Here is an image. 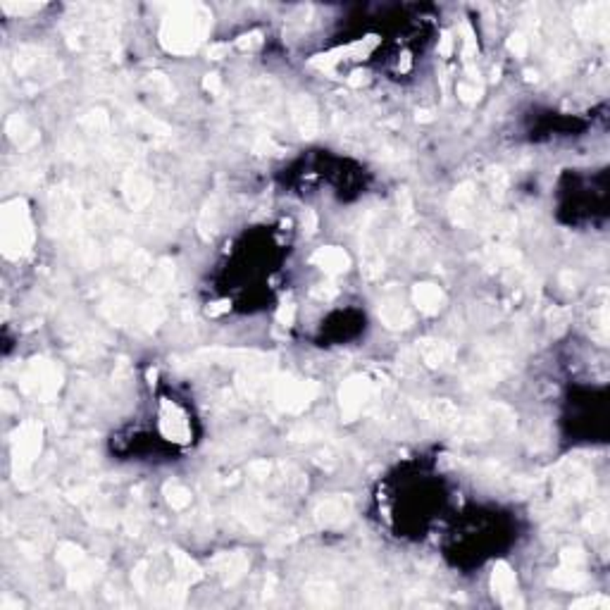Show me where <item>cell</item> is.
<instances>
[{"instance_id": "cell-1", "label": "cell", "mask_w": 610, "mask_h": 610, "mask_svg": "<svg viewBox=\"0 0 610 610\" xmlns=\"http://www.w3.org/2000/svg\"><path fill=\"white\" fill-rule=\"evenodd\" d=\"M210 24H213V15L203 5H177L162 22L160 41L170 53L186 55L203 44Z\"/></svg>"}, {"instance_id": "cell-2", "label": "cell", "mask_w": 610, "mask_h": 610, "mask_svg": "<svg viewBox=\"0 0 610 610\" xmlns=\"http://www.w3.org/2000/svg\"><path fill=\"white\" fill-rule=\"evenodd\" d=\"M34 244V225L29 208L22 198L5 203L3 208V251L8 258L24 256Z\"/></svg>"}, {"instance_id": "cell-3", "label": "cell", "mask_w": 610, "mask_h": 610, "mask_svg": "<svg viewBox=\"0 0 610 610\" xmlns=\"http://www.w3.org/2000/svg\"><path fill=\"white\" fill-rule=\"evenodd\" d=\"M317 396L315 382H300V379H281L272 386V398L286 413H300Z\"/></svg>"}, {"instance_id": "cell-4", "label": "cell", "mask_w": 610, "mask_h": 610, "mask_svg": "<svg viewBox=\"0 0 610 610\" xmlns=\"http://www.w3.org/2000/svg\"><path fill=\"white\" fill-rule=\"evenodd\" d=\"M60 372L46 360H34L29 370L22 374V389L41 401H51L60 389Z\"/></svg>"}, {"instance_id": "cell-5", "label": "cell", "mask_w": 610, "mask_h": 610, "mask_svg": "<svg viewBox=\"0 0 610 610\" xmlns=\"http://www.w3.org/2000/svg\"><path fill=\"white\" fill-rule=\"evenodd\" d=\"M41 444H44V427L39 422H24V425L15 434V468L27 470L41 453Z\"/></svg>"}, {"instance_id": "cell-6", "label": "cell", "mask_w": 610, "mask_h": 610, "mask_svg": "<svg viewBox=\"0 0 610 610\" xmlns=\"http://www.w3.org/2000/svg\"><path fill=\"white\" fill-rule=\"evenodd\" d=\"M341 415L346 422H353L362 413V406L370 398V382L365 377H350L346 384L341 386Z\"/></svg>"}, {"instance_id": "cell-7", "label": "cell", "mask_w": 610, "mask_h": 610, "mask_svg": "<svg viewBox=\"0 0 610 610\" xmlns=\"http://www.w3.org/2000/svg\"><path fill=\"white\" fill-rule=\"evenodd\" d=\"M353 515V500L348 496H329L315 505V520L322 527H341Z\"/></svg>"}, {"instance_id": "cell-8", "label": "cell", "mask_w": 610, "mask_h": 610, "mask_svg": "<svg viewBox=\"0 0 610 610\" xmlns=\"http://www.w3.org/2000/svg\"><path fill=\"white\" fill-rule=\"evenodd\" d=\"M577 32L582 36H591V39H606L608 34V5H587L579 12L575 20Z\"/></svg>"}, {"instance_id": "cell-9", "label": "cell", "mask_w": 610, "mask_h": 610, "mask_svg": "<svg viewBox=\"0 0 610 610\" xmlns=\"http://www.w3.org/2000/svg\"><path fill=\"white\" fill-rule=\"evenodd\" d=\"M291 117H293L296 129L300 131V136L312 138L317 134L319 114H317V107H315V102H312V98H307V95H296V98L291 100Z\"/></svg>"}, {"instance_id": "cell-10", "label": "cell", "mask_w": 610, "mask_h": 610, "mask_svg": "<svg viewBox=\"0 0 610 610\" xmlns=\"http://www.w3.org/2000/svg\"><path fill=\"white\" fill-rule=\"evenodd\" d=\"M491 589L493 594L503 601V606L508 608H520L522 601L515 594V572L510 570L508 563H496L491 572Z\"/></svg>"}, {"instance_id": "cell-11", "label": "cell", "mask_w": 610, "mask_h": 610, "mask_svg": "<svg viewBox=\"0 0 610 610\" xmlns=\"http://www.w3.org/2000/svg\"><path fill=\"white\" fill-rule=\"evenodd\" d=\"M591 486V475L579 463H567L558 475V491L563 496H579Z\"/></svg>"}, {"instance_id": "cell-12", "label": "cell", "mask_w": 610, "mask_h": 610, "mask_svg": "<svg viewBox=\"0 0 610 610\" xmlns=\"http://www.w3.org/2000/svg\"><path fill=\"white\" fill-rule=\"evenodd\" d=\"M160 427H162V434L167 439L177 441V444H184L189 441V422H186V415L174 406V403H165L162 406V413H160Z\"/></svg>"}, {"instance_id": "cell-13", "label": "cell", "mask_w": 610, "mask_h": 610, "mask_svg": "<svg viewBox=\"0 0 610 610\" xmlns=\"http://www.w3.org/2000/svg\"><path fill=\"white\" fill-rule=\"evenodd\" d=\"M477 203V189L472 181H465V184H460L456 189V193H453L451 198V217L453 222H458V225H468L470 217H472V208Z\"/></svg>"}, {"instance_id": "cell-14", "label": "cell", "mask_w": 610, "mask_h": 610, "mask_svg": "<svg viewBox=\"0 0 610 610\" xmlns=\"http://www.w3.org/2000/svg\"><path fill=\"white\" fill-rule=\"evenodd\" d=\"M124 198L131 208H143L150 198H153V184L148 181V177H143L141 172H129L124 177L122 184Z\"/></svg>"}, {"instance_id": "cell-15", "label": "cell", "mask_w": 610, "mask_h": 610, "mask_svg": "<svg viewBox=\"0 0 610 610\" xmlns=\"http://www.w3.org/2000/svg\"><path fill=\"white\" fill-rule=\"evenodd\" d=\"M379 319L391 329H406L413 324V315H410L408 305L403 303L398 296L382 300V305H379Z\"/></svg>"}, {"instance_id": "cell-16", "label": "cell", "mask_w": 610, "mask_h": 610, "mask_svg": "<svg viewBox=\"0 0 610 610\" xmlns=\"http://www.w3.org/2000/svg\"><path fill=\"white\" fill-rule=\"evenodd\" d=\"M312 265H317L319 270H324L327 274L334 277L350 267V258L343 248L329 246V248H319L315 256H312Z\"/></svg>"}, {"instance_id": "cell-17", "label": "cell", "mask_w": 610, "mask_h": 610, "mask_svg": "<svg viewBox=\"0 0 610 610\" xmlns=\"http://www.w3.org/2000/svg\"><path fill=\"white\" fill-rule=\"evenodd\" d=\"M413 300L422 312L437 315L446 303V296L439 286H434V284H418V286L413 289Z\"/></svg>"}, {"instance_id": "cell-18", "label": "cell", "mask_w": 610, "mask_h": 610, "mask_svg": "<svg viewBox=\"0 0 610 610\" xmlns=\"http://www.w3.org/2000/svg\"><path fill=\"white\" fill-rule=\"evenodd\" d=\"M418 355L430 367H441V365H449V362L453 360V348L446 341L425 339V341L418 343Z\"/></svg>"}, {"instance_id": "cell-19", "label": "cell", "mask_w": 610, "mask_h": 610, "mask_svg": "<svg viewBox=\"0 0 610 610\" xmlns=\"http://www.w3.org/2000/svg\"><path fill=\"white\" fill-rule=\"evenodd\" d=\"M217 567H220L222 577H225V584H237L248 572V558L244 553H229L225 558L217 560Z\"/></svg>"}, {"instance_id": "cell-20", "label": "cell", "mask_w": 610, "mask_h": 610, "mask_svg": "<svg viewBox=\"0 0 610 610\" xmlns=\"http://www.w3.org/2000/svg\"><path fill=\"white\" fill-rule=\"evenodd\" d=\"M305 596L310 603H315V606H336L339 603V591L334 589V584L329 582H322V579H315V582H310L305 587Z\"/></svg>"}, {"instance_id": "cell-21", "label": "cell", "mask_w": 610, "mask_h": 610, "mask_svg": "<svg viewBox=\"0 0 610 610\" xmlns=\"http://www.w3.org/2000/svg\"><path fill=\"white\" fill-rule=\"evenodd\" d=\"M551 584L558 589H579L587 584V575L582 572V567H567L563 565L560 570H555L551 575Z\"/></svg>"}, {"instance_id": "cell-22", "label": "cell", "mask_w": 610, "mask_h": 610, "mask_svg": "<svg viewBox=\"0 0 610 610\" xmlns=\"http://www.w3.org/2000/svg\"><path fill=\"white\" fill-rule=\"evenodd\" d=\"M8 134H10V138H12V141H15L20 148H29V146H34V143L39 141V134H36V131L32 129V126H29L27 122H24V119L20 117V114H15V117H10V122H8Z\"/></svg>"}, {"instance_id": "cell-23", "label": "cell", "mask_w": 610, "mask_h": 610, "mask_svg": "<svg viewBox=\"0 0 610 610\" xmlns=\"http://www.w3.org/2000/svg\"><path fill=\"white\" fill-rule=\"evenodd\" d=\"M458 95L465 102H477L482 98V84H479V72L475 67H468V77L458 84Z\"/></svg>"}, {"instance_id": "cell-24", "label": "cell", "mask_w": 610, "mask_h": 610, "mask_svg": "<svg viewBox=\"0 0 610 610\" xmlns=\"http://www.w3.org/2000/svg\"><path fill=\"white\" fill-rule=\"evenodd\" d=\"M172 558H174V567H177V575L181 577V582H184V584H189V582H198V579L203 577L201 567H198L196 563H193V560H191L186 553L174 551V553H172Z\"/></svg>"}, {"instance_id": "cell-25", "label": "cell", "mask_w": 610, "mask_h": 610, "mask_svg": "<svg viewBox=\"0 0 610 610\" xmlns=\"http://www.w3.org/2000/svg\"><path fill=\"white\" fill-rule=\"evenodd\" d=\"M165 498L174 510H184L191 505V491L186 486H181L179 482H172V484L165 486Z\"/></svg>"}, {"instance_id": "cell-26", "label": "cell", "mask_w": 610, "mask_h": 610, "mask_svg": "<svg viewBox=\"0 0 610 610\" xmlns=\"http://www.w3.org/2000/svg\"><path fill=\"white\" fill-rule=\"evenodd\" d=\"M150 289L155 291H165L167 286H172V279H174V270L170 263H160L155 270H150Z\"/></svg>"}, {"instance_id": "cell-27", "label": "cell", "mask_w": 610, "mask_h": 610, "mask_svg": "<svg viewBox=\"0 0 610 610\" xmlns=\"http://www.w3.org/2000/svg\"><path fill=\"white\" fill-rule=\"evenodd\" d=\"M198 229H201V234L205 239H210L215 234L217 229V205L215 201H208L201 213V220H198Z\"/></svg>"}, {"instance_id": "cell-28", "label": "cell", "mask_w": 610, "mask_h": 610, "mask_svg": "<svg viewBox=\"0 0 610 610\" xmlns=\"http://www.w3.org/2000/svg\"><path fill=\"white\" fill-rule=\"evenodd\" d=\"M58 560L62 565H67V567H74V565L84 563V560H86V555H84L81 548L74 546V543H62V546L58 548Z\"/></svg>"}, {"instance_id": "cell-29", "label": "cell", "mask_w": 610, "mask_h": 610, "mask_svg": "<svg viewBox=\"0 0 610 610\" xmlns=\"http://www.w3.org/2000/svg\"><path fill=\"white\" fill-rule=\"evenodd\" d=\"M575 610H608L610 608V601L606 596H587V599H579L572 603Z\"/></svg>"}, {"instance_id": "cell-30", "label": "cell", "mask_w": 610, "mask_h": 610, "mask_svg": "<svg viewBox=\"0 0 610 610\" xmlns=\"http://www.w3.org/2000/svg\"><path fill=\"white\" fill-rule=\"evenodd\" d=\"M527 48H529V39L522 32L512 34L510 39H508V51L515 58H524V55H527Z\"/></svg>"}, {"instance_id": "cell-31", "label": "cell", "mask_w": 610, "mask_h": 610, "mask_svg": "<svg viewBox=\"0 0 610 610\" xmlns=\"http://www.w3.org/2000/svg\"><path fill=\"white\" fill-rule=\"evenodd\" d=\"M606 522H608V517H606V512H603V510H594V512H589V515L584 517V527L591 529V531H603V529H606Z\"/></svg>"}, {"instance_id": "cell-32", "label": "cell", "mask_w": 610, "mask_h": 610, "mask_svg": "<svg viewBox=\"0 0 610 610\" xmlns=\"http://www.w3.org/2000/svg\"><path fill=\"white\" fill-rule=\"evenodd\" d=\"M477 53V41H475V34L470 29V24H463V55L465 60H470Z\"/></svg>"}, {"instance_id": "cell-33", "label": "cell", "mask_w": 610, "mask_h": 610, "mask_svg": "<svg viewBox=\"0 0 610 610\" xmlns=\"http://www.w3.org/2000/svg\"><path fill=\"white\" fill-rule=\"evenodd\" d=\"M584 553L579 548H565L563 555H560V563L567 565V567H582L584 565Z\"/></svg>"}, {"instance_id": "cell-34", "label": "cell", "mask_w": 610, "mask_h": 610, "mask_svg": "<svg viewBox=\"0 0 610 610\" xmlns=\"http://www.w3.org/2000/svg\"><path fill=\"white\" fill-rule=\"evenodd\" d=\"M237 46L241 51H253V48H260L263 46V34L260 32H251V34H244L241 39L237 41Z\"/></svg>"}, {"instance_id": "cell-35", "label": "cell", "mask_w": 610, "mask_h": 610, "mask_svg": "<svg viewBox=\"0 0 610 610\" xmlns=\"http://www.w3.org/2000/svg\"><path fill=\"white\" fill-rule=\"evenodd\" d=\"M489 181H491V189H493V196H503L505 186H508V177H505L503 170H493L491 177H489Z\"/></svg>"}, {"instance_id": "cell-36", "label": "cell", "mask_w": 610, "mask_h": 610, "mask_svg": "<svg viewBox=\"0 0 610 610\" xmlns=\"http://www.w3.org/2000/svg\"><path fill=\"white\" fill-rule=\"evenodd\" d=\"M293 317H296V305L291 303H284L279 307V312H277V319H279V324H284V327H291Z\"/></svg>"}, {"instance_id": "cell-37", "label": "cell", "mask_w": 610, "mask_h": 610, "mask_svg": "<svg viewBox=\"0 0 610 610\" xmlns=\"http://www.w3.org/2000/svg\"><path fill=\"white\" fill-rule=\"evenodd\" d=\"M248 470H251V475L256 477V479H265V477L270 475L272 465H270L267 460H258V463H253Z\"/></svg>"}, {"instance_id": "cell-38", "label": "cell", "mask_w": 610, "mask_h": 610, "mask_svg": "<svg viewBox=\"0 0 610 610\" xmlns=\"http://www.w3.org/2000/svg\"><path fill=\"white\" fill-rule=\"evenodd\" d=\"M203 86H205V91H210L213 95L222 93V79H220V74H208L203 79Z\"/></svg>"}, {"instance_id": "cell-39", "label": "cell", "mask_w": 610, "mask_h": 610, "mask_svg": "<svg viewBox=\"0 0 610 610\" xmlns=\"http://www.w3.org/2000/svg\"><path fill=\"white\" fill-rule=\"evenodd\" d=\"M3 10H5V12H17V15H24V12H34V10H39V5H36V3H20V5L3 3Z\"/></svg>"}, {"instance_id": "cell-40", "label": "cell", "mask_w": 610, "mask_h": 610, "mask_svg": "<svg viewBox=\"0 0 610 610\" xmlns=\"http://www.w3.org/2000/svg\"><path fill=\"white\" fill-rule=\"evenodd\" d=\"M256 150L258 153H281V148L279 146H274V143L270 141V138H258V143H256Z\"/></svg>"}, {"instance_id": "cell-41", "label": "cell", "mask_w": 610, "mask_h": 610, "mask_svg": "<svg viewBox=\"0 0 610 610\" xmlns=\"http://www.w3.org/2000/svg\"><path fill=\"white\" fill-rule=\"evenodd\" d=\"M439 53H441V55H444V58H449L451 53H453V36H451V32H446L444 36H441Z\"/></svg>"}, {"instance_id": "cell-42", "label": "cell", "mask_w": 610, "mask_h": 610, "mask_svg": "<svg viewBox=\"0 0 610 610\" xmlns=\"http://www.w3.org/2000/svg\"><path fill=\"white\" fill-rule=\"evenodd\" d=\"M398 205H401L403 215H406V217H413V203H410V196H408L406 191L398 193Z\"/></svg>"}, {"instance_id": "cell-43", "label": "cell", "mask_w": 610, "mask_h": 610, "mask_svg": "<svg viewBox=\"0 0 610 610\" xmlns=\"http://www.w3.org/2000/svg\"><path fill=\"white\" fill-rule=\"evenodd\" d=\"M229 53V44H215V46H210V53L208 55L213 58V60H222Z\"/></svg>"}, {"instance_id": "cell-44", "label": "cell", "mask_w": 610, "mask_h": 610, "mask_svg": "<svg viewBox=\"0 0 610 610\" xmlns=\"http://www.w3.org/2000/svg\"><path fill=\"white\" fill-rule=\"evenodd\" d=\"M303 225H305V229L307 232H315V227H317V217H315V213H307L305 215V220H303Z\"/></svg>"}, {"instance_id": "cell-45", "label": "cell", "mask_w": 610, "mask_h": 610, "mask_svg": "<svg viewBox=\"0 0 610 610\" xmlns=\"http://www.w3.org/2000/svg\"><path fill=\"white\" fill-rule=\"evenodd\" d=\"M227 307H229L227 303H215L213 307H208V312H210V315H222V312H225Z\"/></svg>"}, {"instance_id": "cell-46", "label": "cell", "mask_w": 610, "mask_h": 610, "mask_svg": "<svg viewBox=\"0 0 610 610\" xmlns=\"http://www.w3.org/2000/svg\"><path fill=\"white\" fill-rule=\"evenodd\" d=\"M418 119H422V122H430L432 117H430V112H427V110H422V112H418Z\"/></svg>"}]
</instances>
